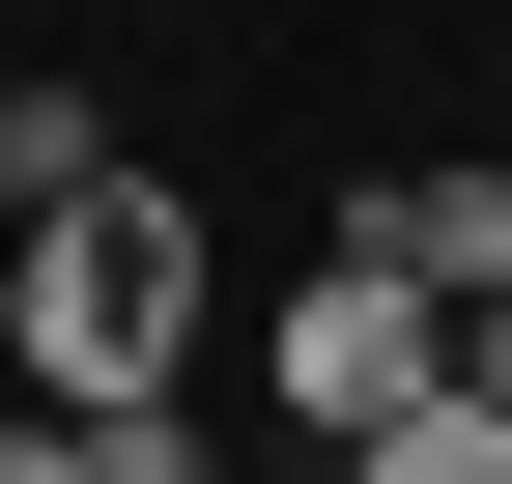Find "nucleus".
<instances>
[{"mask_svg": "<svg viewBox=\"0 0 512 484\" xmlns=\"http://www.w3.org/2000/svg\"><path fill=\"white\" fill-rule=\"evenodd\" d=\"M0 200H29V86H0Z\"/></svg>", "mask_w": 512, "mask_h": 484, "instance_id": "nucleus-7", "label": "nucleus"}, {"mask_svg": "<svg viewBox=\"0 0 512 484\" xmlns=\"http://www.w3.org/2000/svg\"><path fill=\"white\" fill-rule=\"evenodd\" d=\"M0 484H86V428H57V399H29V428H0Z\"/></svg>", "mask_w": 512, "mask_h": 484, "instance_id": "nucleus-6", "label": "nucleus"}, {"mask_svg": "<svg viewBox=\"0 0 512 484\" xmlns=\"http://www.w3.org/2000/svg\"><path fill=\"white\" fill-rule=\"evenodd\" d=\"M484 399H512V314H484Z\"/></svg>", "mask_w": 512, "mask_h": 484, "instance_id": "nucleus-8", "label": "nucleus"}, {"mask_svg": "<svg viewBox=\"0 0 512 484\" xmlns=\"http://www.w3.org/2000/svg\"><path fill=\"white\" fill-rule=\"evenodd\" d=\"M256 371H285V428H313V456H370V428H427V399L484 371V314H427L399 257H313V285H285V342H256Z\"/></svg>", "mask_w": 512, "mask_h": 484, "instance_id": "nucleus-2", "label": "nucleus"}, {"mask_svg": "<svg viewBox=\"0 0 512 484\" xmlns=\"http://www.w3.org/2000/svg\"><path fill=\"white\" fill-rule=\"evenodd\" d=\"M0 342H29L57 428H114V399H200V200L171 171H86V200H29V257H0Z\"/></svg>", "mask_w": 512, "mask_h": 484, "instance_id": "nucleus-1", "label": "nucleus"}, {"mask_svg": "<svg viewBox=\"0 0 512 484\" xmlns=\"http://www.w3.org/2000/svg\"><path fill=\"white\" fill-rule=\"evenodd\" d=\"M342 484H512V399H484V371H456V399H427V428H370V456H342Z\"/></svg>", "mask_w": 512, "mask_h": 484, "instance_id": "nucleus-4", "label": "nucleus"}, {"mask_svg": "<svg viewBox=\"0 0 512 484\" xmlns=\"http://www.w3.org/2000/svg\"><path fill=\"white\" fill-rule=\"evenodd\" d=\"M342 257H399L427 314H512V171H484V143H427V171H370V228H342Z\"/></svg>", "mask_w": 512, "mask_h": 484, "instance_id": "nucleus-3", "label": "nucleus"}, {"mask_svg": "<svg viewBox=\"0 0 512 484\" xmlns=\"http://www.w3.org/2000/svg\"><path fill=\"white\" fill-rule=\"evenodd\" d=\"M86 484H200V399H114V428H86Z\"/></svg>", "mask_w": 512, "mask_h": 484, "instance_id": "nucleus-5", "label": "nucleus"}]
</instances>
